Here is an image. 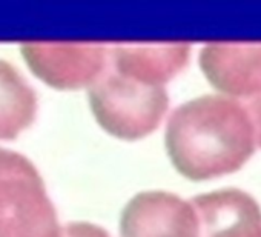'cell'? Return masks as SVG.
<instances>
[{
    "mask_svg": "<svg viewBox=\"0 0 261 237\" xmlns=\"http://www.w3.org/2000/svg\"><path fill=\"white\" fill-rule=\"evenodd\" d=\"M198 237H261V208L247 193L237 188L195 196Z\"/></svg>",
    "mask_w": 261,
    "mask_h": 237,
    "instance_id": "52a82bcc",
    "label": "cell"
},
{
    "mask_svg": "<svg viewBox=\"0 0 261 237\" xmlns=\"http://www.w3.org/2000/svg\"><path fill=\"white\" fill-rule=\"evenodd\" d=\"M45 182L33 162L0 147V237H60Z\"/></svg>",
    "mask_w": 261,
    "mask_h": 237,
    "instance_id": "3957f363",
    "label": "cell"
},
{
    "mask_svg": "<svg viewBox=\"0 0 261 237\" xmlns=\"http://www.w3.org/2000/svg\"><path fill=\"white\" fill-rule=\"evenodd\" d=\"M189 43L115 45L109 50L108 63L118 74L137 82L163 86L178 74L189 60Z\"/></svg>",
    "mask_w": 261,
    "mask_h": 237,
    "instance_id": "ba28073f",
    "label": "cell"
},
{
    "mask_svg": "<svg viewBox=\"0 0 261 237\" xmlns=\"http://www.w3.org/2000/svg\"><path fill=\"white\" fill-rule=\"evenodd\" d=\"M192 202L168 191H143L130 199L120 217L121 237H198Z\"/></svg>",
    "mask_w": 261,
    "mask_h": 237,
    "instance_id": "5b68a950",
    "label": "cell"
},
{
    "mask_svg": "<svg viewBox=\"0 0 261 237\" xmlns=\"http://www.w3.org/2000/svg\"><path fill=\"white\" fill-rule=\"evenodd\" d=\"M165 144L181 176L207 180L240 170L253 154L256 137L240 100L204 94L171 112Z\"/></svg>",
    "mask_w": 261,
    "mask_h": 237,
    "instance_id": "6da1fadb",
    "label": "cell"
},
{
    "mask_svg": "<svg viewBox=\"0 0 261 237\" xmlns=\"http://www.w3.org/2000/svg\"><path fill=\"white\" fill-rule=\"evenodd\" d=\"M200 68L223 96L246 102L261 94V43H207L200 53Z\"/></svg>",
    "mask_w": 261,
    "mask_h": 237,
    "instance_id": "8992f818",
    "label": "cell"
},
{
    "mask_svg": "<svg viewBox=\"0 0 261 237\" xmlns=\"http://www.w3.org/2000/svg\"><path fill=\"white\" fill-rule=\"evenodd\" d=\"M20 53L31 71L56 88L91 86L109 59L108 46L98 42L23 40Z\"/></svg>",
    "mask_w": 261,
    "mask_h": 237,
    "instance_id": "277c9868",
    "label": "cell"
},
{
    "mask_svg": "<svg viewBox=\"0 0 261 237\" xmlns=\"http://www.w3.org/2000/svg\"><path fill=\"white\" fill-rule=\"evenodd\" d=\"M60 237H109V234L91 222H69L62 228Z\"/></svg>",
    "mask_w": 261,
    "mask_h": 237,
    "instance_id": "30bf717a",
    "label": "cell"
},
{
    "mask_svg": "<svg viewBox=\"0 0 261 237\" xmlns=\"http://www.w3.org/2000/svg\"><path fill=\"white\" fill-rule=\"evenodd\" d=\"M91 109L97 122L109 134L136 140L155 131L168 109L165 86H154L106 69L89 86Z\"/></svg>",
    "mask_w": 261,
    "mask_h": 237,
    "instance_id": "7a4b0ae2",
    "label": "cell"
},
{
    "mask_svg": "<svg viewBox=\"0 0 261 237\" xmlns=\"http://www.w3.org/2000/svg\"><path fill=\"white\" fill-rule=\"evenodd\" d=\"M37 111V94L22 73L0 59V139H13L30 127Z\"/></svg>",
    "mask_w": 261,
    "mask_h": 237,
    "instance_id": "9c48e42d",
    "label": "cell"
},
{
    "mask_svg": "<svg viewBox=\"0 0 261 237\" xmlns=\"http://www.w3.org/2000/svg\"><path fill=\"white\" fill-rule=\"evenodd\" d=\"M241 103L247 109V114L250 117L253 130H255L256 145L261 148V94L253 99H249L246 102H241Z\"/></svg>",
    "mask_w": 261,
    "mask_h": 237,
    "instance_id": "8fae6325",
    "label": "cell"
}]
</instances>
